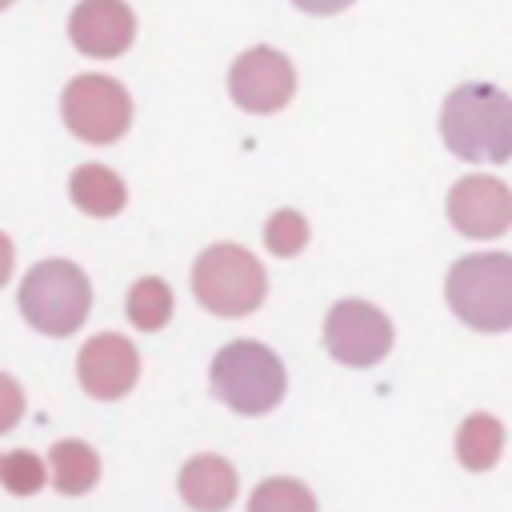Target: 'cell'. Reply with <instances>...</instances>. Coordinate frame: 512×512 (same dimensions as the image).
<instances>
[{"instance_id":"obj_3","label":"cell","mask_w":512,"mask_h":512,"mask_svg":"<svg viewBox=\"0 0 512 512\" xmlns=\"http://www.w3.org/2000/svg\"><path fill=\"white\" fill-rule=\"evenodd\" d=\"M192 296L204 312L240 320L252 316L268 296L264 264L240 244H212L192 264Z\"/></svg>"},{"instance_id":"obj_6","label":"cell","mask_w":512,"mask_h":512,"mask_svg":"<svg viewBox=\"0 0 512 512\" xmlns=\"http://www.w3.org/2000/svg\"><path fill=\"white\" fill-rule=\"evenodd\" d=\"M60 116L68 132L84 144H116L132 124V96L120 80L84 72L64 84Z\"/></svg>"},{"instance_id":"obj_4","label":"cell","mask_w":512,"mask_h":512,"mask_svg":"<svg viewBox=\"0 0 512 512\" xmlns=\"http://www.w3.org/2000/svg\"><path fill=\"white\" fill-rule=\"evenodd\" d=\"M208 380H212L216 400H224L240 416H264L288 392V376H284L280 356L272 348L256 344V340H232V344H224L212 356Z\"/></svg>"},{"instance_id":"obj_14","label":"cell","mask_w":512,"mask_h":512,"mask_svg":"<svg viewBox=\"0 0 512 512\" xmlns=\"http://www.w3.org/2000/svg\"><path fill=\"white\" fill-rule=\"evenodd\" d=\"M48 468H52L56 492H64V496H84L100 480V456L84 440H60V444H52Z\"/></svg>"},{"instance_id":"obj_21","label":"cell","mask_w":512,"mask_h":512,"mask_svg":"<svg viewBox=\"0 0 512 512\" xmlns=\"http://www.w3.org/2000/svg\"><path fill=\"white\" fill-rule=\"evenodd\" d=\"M0 388L8 392V408H4V420H0V428L8 432L16 424V416H20V392H16V380L12 376H0Z\"/></svg>"},{"instance_id":"obj_20","label":"cell","mask_w":512,"mask_h":512,"mask_svg":"<svg viewBox=\"0 0 512 512\" xmlns=\"http://www.w3.org/2000/svg\"><path fill=\"white\" fill-rule=\"evenodd\" d=\"M300 12H308V16H336V12H344L352 0H292Z\"/></svg>"},{"instance_id":"obj_2","label":"cell","mask_w":512,"mask_h":512,"mask_svg":"<svg viewBox=\"0 0 512 512\" xmlns=\"http://www.w3.org/2000/svg\"><path fill=\"white\" fill-rule=\"evenodd\" d=\"M448 308L476 332L512 328V252L460 256L444 280Z\"/></svg>"},{"instance_id":"obj_15","label":"cell","mask_w":512,"mask_h":512,"mask_svg":"<svg viewBox=\"0 0 512 512\" xmlns=\"http://www.w3.org/2000/svg\"><path fill=\"white\" fill-rule=\"evenodd\" d=\"M504 452V424L488 412H472L456 432V456L468 472H488Z\"/></svg>"},{"instance_id":"obj_7","label":"cell","mask_w":512,"mask_h":512,"mask_svg":"<svg viewBox=\"0 0 512 512\" xmlns=\"http://www.w3.org/2000/svg\"><path fill=\"white\" fill-rule=\"evenodd\" d=\"M324 344L332 360L348 368H372L392 348V320L368 300H340L324 320Z\"/></svg>"},{"instance_id":"obj_13","label":"cell","mask_w":512,"mask_h":512,"mask_svg":"<svg viewBox=\"0 0 512 512\" xmlns=\"http://www.w3.org/2000/svg\"><path fill=\"white\" fill-rule=\"evenodd\" d=\"M68 196L88 216H116L128 204L124 180L104 164H80L72 172V180H68Z\"/></svg>"},{"instance_id":"obj_19","label":"cell","mask_w":512,"mask_h":512,"mask_svg":"<svg viewBox=\"0 0 512 512\" xmlns=\"http://www.w3.org/2000/svg\"><path fill=\"white\" fill-rule=\"evenodd\" d=\"M0 480L12 496H32L44 488V480H52V468H44V460L32 452H8L0 460Z\"/></svg>"},{"instance_id":"obj_8","label":"cell","mask_w":512,"mask_h":512,"mask_svg":"<svg viewBox=\"0 0 512 512\" xmlns=\"http://www.w3.org/2000/svg\"><path fill=\"white\" fill-rule=\"evenodd\" d=\"M228 92L244 112H256V116L280 112L296 92V68L276 48H264V44L248 48L236 56L228 72Z\"/></svg>"},{"instance_id":"obj_12","label":"cell","mask_w":512,"mask_h":512,"mask_svg":"<svg viewBox=\"0 0 512 512\" xmlns=\"http://www.w3.org/2000/svg\"><path fill=\"white\" fill-rule=\"evenodd\" d=\"M236 468L224 456H192L180 468V500L200 512L228 508L236 500Z\"/></svg>"},{"instance_id":"obj_10","label":"cell","mask_w":512,"mask_h":512,"mask_svg":"<svg viewBox=\"0 0 512 512\" xmlns=\"http://www.w3.org/2000/svg\"><path fill=\"white\" fill-rule=\"evenodd\" d=\"M76 376L84 384L88 396L96 400H120L132 392L136 376H140V352L128 336L120 332H100L92 336L80 356H76Z\"/></svg>"},{"instance_id":"obj_17","label":"cell","mask_w":512,"mask_h":512,"mask_svg":"<svg viewBox=\"0 0 512 512\" xmlns=\"http://www.w3.org/2000/svg\"><path fill=\"white\" fill-rule=\"evenodd\" d=\"M248 508L252 512H312L316 508V496L300 484V480H284V476H272V480H264L256 492H252V500H248Z\"/></svg>"},{"instance_id":"obj_1","label":"cell","mask_w":512,"mask_h":512,"mask_svg":"<svg viewBox=\"0 0 512 512\" xmlns=\"http://www.w3.org/2000/svg\"><path fill=\"white\" fill-rule=\"evenodd\" d=\"M440 136L456 160H512V96L496 84H460L440 108Z\"/></svg>"},{"instance_id":"obj_16","label":"cell","mask_w":512,"mask_h":512,"mask_svg":"<svg viewBox=\"0 0 512 512\" xmlns=\"http://www.w3.org/2000/svg\"><path fill=\"white\" fill-rule=\"evenodd\" d=\"M172 288L160 280V276H144L128 288V320L140 328V332H156L172 320Z\"/></svg>"},{"instance_id":"obj_18","label":"cell","mask_w":512,"mask_h":512,"mask_svg":"<svg viewBox=\"0 0 512 512\" xmlns=\"http://www.w3.org/2000/svg\"><path fill=\"white\" fill-rule=\"evenodd\" d=\"M264 248L272 252V256H300L304 248H308V220L296 212V208H280V212H272L268 216V224H264Z\"/></svg>"},{"instance_id":"obj_9","label":"cell","mask_w":512,"mask_h":512,"mask_svg":"<svg viewBox=\"0 0 512 512\" xmlns=\"http://www.w3.org/2000/svg\"><path fill=\"white\" fill-rule=\"evenodd\" d=\"M448 220L468 240H496L512 228V188L496 176H464L448 192Z\"/></svg>"},{"instance_id":"obj_5","label":"cell","mask_w":512,"mask_h":512,"mask_svg":"<svg viewBox=\"0 0 512 512\" xmlns=\"http://www.w3.org/2000/svg\"><path fill=\"white\" fill-rule=\"evenodd\" d=\"M92 308V284L72 260H40L20 280V312L44 336H72Z\"/></svg>"},{"instance_id":"obj_11","label":"cell","mask_w":512,"mask_h":512,"mask_svg":"<svg viewBox=\"0 0 512 512\" xmlns=\"http://www.w3.org/2000/svg\"><path fill=\"white\" fill-rule=\"evenodd\" d=\"M68 40L84 56L112 60L136 40V16L128 0H80L68 16Z\"/></svg>"}]
</instances>
